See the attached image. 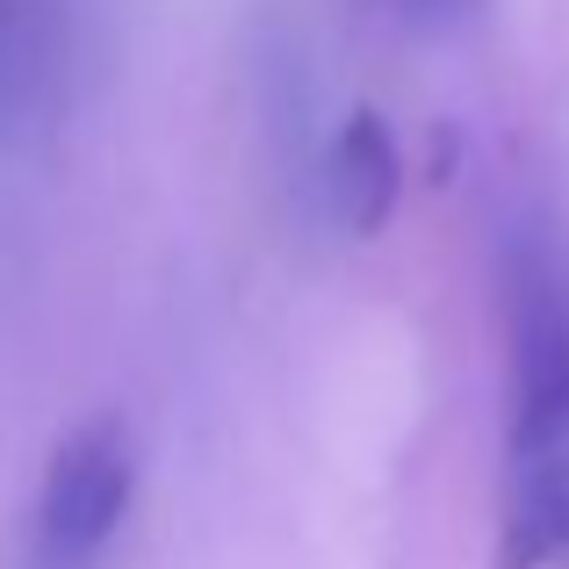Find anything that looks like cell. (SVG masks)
<instances>
[{
	"mask_svg": "<svg viewBox=\"0 0 569 569\" xmlns=\"http://www.w3.org/2000/svg\"><path fill=\"white\" fill-rule=\"evenodd\" d=\"M498 569H569V447L512 455Z\"/></svg>",
	"mask_w": 569,
	"mask_h": 569,
	"instance_id": "cell-4",
	"label": "cell"
},
{
	"mask_svg": "<svg viewBox=\"0 0 569 569\" xmlns=\"http://www.w3.org/2000/svg\"><path fill=\"white\" fill-rule=\"evenodd\" d=\"M37 22H51V0H0V43L29 37Z\"/></svg>",
	"mask_w": 569,
	"mask_h": 569,
	"instance_id": "cell-5",
	"label": "cell"
},
{
	"mask_svg": "<svg viewBox=\"0 0 569 569\" xmlns=\"http://www.w3.org/2000/svg\"><path fill=\"white\" fill-rule=\"evenodd\" d=\"M498 303L512 361V455L569 447V238L556 223H505Z\"/></svg>",
	"mask_w": 569,
	"mask_h": 569,
	"instance_id": "cell-1",
	"label": "cell"
},
{
	"mask_svg": "<svg viewBox=\"0 0 569 569\" xmlns=\"http://www.w3.org/2000/svg\"><path fill=\"white\" fill-rule=\"evenodd\" d=\"M397 14H411V22H455V14H469L476 0H389Z\"/></svg>",
	"mask_w": 569,
	"mask_h": 569,
	"instance_id": "cell-6",
	"label": "cell"
},
{
	"mask_svg": "<svg viewBox=\"0 0 569 569\" xmlns=\"http://www.w3.org/2000/svg\"><path fill=\"white\" fill-rule=\"evenodd\" d=\"M130 498H138V447H130L123 418H87L80 432H66L43 469L37 490V541L58 569L87 562L109 548V533L123 527Z\"/></svg>",
	"mask_w": 569,
	"mask_h": 569,
	"instance_id": "cell-2",
	"label": "cell"
},
{
	"mask_svg": "<svg viewBox=\"0 0 569 569\" xmlns=\"http://www.w3.org/2000/svg\"><path fill=\"white\" fill-rule=\"evenodd\" d=\"M325 202H332L339 231L376 238L403 202V152L397 130L382 123L376 109H353L332 138V159H325Z\"/></svg>",
	"mask_w": 569,
	"mask_h": 569,
	"instance_id": "cell-3",
	"label": "cell"
}]
</instances>
